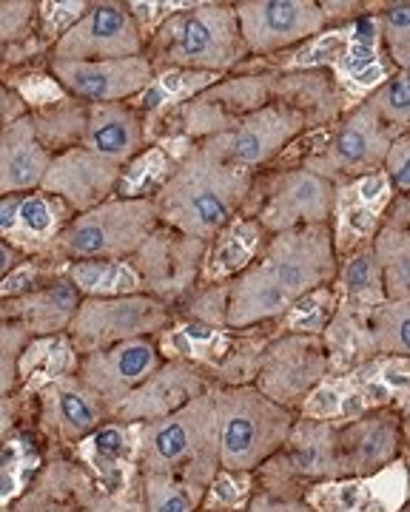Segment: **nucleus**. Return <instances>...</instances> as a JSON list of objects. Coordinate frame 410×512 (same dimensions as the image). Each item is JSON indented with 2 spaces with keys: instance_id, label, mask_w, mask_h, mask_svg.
Wrapping results in <instances>:
<instances>
[{
  "instance_id": "27",
  "label": "nucleus",
  "mask_w": 410,
  "mask_h": 512,
  "mask_svg": "<svg viewBox=\"0 0 410 512\" xmlns=\"http://www.w3.org/2000/svg\"><path fill=\"white\" fill-rule=\"evenodd\" d=\"M334 421L302 419L294 424L291 436L280 453H285L282 467L297 478L311 481H339L334 458Z\"/></svg>"
},
{
  "instance_id": "44",
  "label": "nucleus",
  "mask_w": 410,
  "mask_h": 512,
  "mask_svg": "<svg viewBox=\"0 0 410 512\" xmlns=\"http://www.w3.org/2000/svg\"><path fill=\"white\" fill-rule=\"evenodd\" d=\"M86 512H131L126 510L123 504H117L114 498H97V501H92V507Z\"/></svg>"
},
{
  "instance_id": "16",
  "label": "nucleus",
  "mask_w": 410,
  "mask_h": 512,
  "mask_svg": "<svg viewBox=\"0 0 410 512\" xmlns=\"http://www.w3.org/2000/svg\"><path fill=\"white\" fill-rule=\"evenodd\" d=\"M46 69L63 97H72L86 106L134 103L157 77L146 55L123 57V60H94V63L49 60Z\"/></svg>"
},
{
  "instance_id": "4",
  "label": "nucleus",
  "mask_w": 410,
  "mask_h": 512,
  "mask_svg": "<svg viewBox=\"0 0 410 512\" xmlns=\"http://www.w3.org/2000/svg\"><path fill=\"white\" fill-rule=\"evenodd\" d=\"M137 464L143 476L163 473V476L186 478L203 490L211 487L220 470L214 384L177 413L140 424Z\"/></svg>"
},
{
  "instance_id": "2",
  "label": "nucleus",
  "mask_w": 410,
  "mask_h": 512,
  "mask_svg": "<svg viewBox=\"0 0 410 512\" xmlns=\"http://www.w3.org/2000/svg\"><path fill=\"white\" fill-rule=\"evenodd\" d=\"M146 57L154 72L220 74L248 60L234 3L203 0L177 6L146 35Z\"/></svg>"
},
{
  "instance_id": "34",
  "label": "nucleus",
  "mask_w": 410,
  "mask_h": 512,
  "mask_svg": "<svg viewBox=\"0 0 410 512\" xmlns=\"http://www.w3.org/2000/svg\"><path fill=\"white\" fill-rule=\"evenodd\" d=\"M336 279L342 282L345 293L354 296V299H379V302H385L382 276H379V265H376L371 242L362 245L345 265L339 262V274H336Z\"/></svg>"
},
{
  "instance_id": "46",
  "label": "nucleus",
  "mask_w": 410,
  "mask_h": 512,
  "mask_svg": "<svg viewBox=\"0 0 410 512\" xmlns=\"http://www.w3.org/2000/svg\"><path fill=\"white\" fill-rule=\"evenodd\" d=\"M234 512H245V510H234Z\"/></svg>"
},
{
  "instance_id": "5",
  "label": "nucleus",
  "mask_w": 410,
  "mask_h": 512,
  "mask_svg": "<svg viewBox=\"0 0 410 512\" xmlns=\"http://www.w3.org/2000/svg\"><path fill=\"white\" fill-rule=\"evenodd\" d=\"M157 225L151 194H117L66 222L43 262H129Z\"/></svg>"
},
{
  "instance_id": "45",
  "label": "nucleus",
  "mask_w": 410,
  "mask_h": 512,
  "mask_svg": "<svg viewBox=\"0 0 410 512\" xmlns=\"http://www.w3.org/2000/svg\"><path fill=\"white\" fill-rule=\"evenodd\" d=\"M3 60H6V49L0 46V63H3Z\"/></svg>"
},
{
  "instance_id": "38",
  "label": "nucleus",
  "mask_w": 410,
  "mask_h": 512,
  "mask_svg": "<svg viewBox=\"0 0 410 512\" xmlns=\"http://www.w3.org/2000/svg\"><path fill=\"white\" fill-rule=\"evenodd\" d=\"M385 174L393 183L396 191L410 194V134H402L393 140L391 151H388V160H385Z\"/></svg>"
},
{
  "instance_id": "39",
  "label": "nucleus",
  "mask_w": 410,
  "mask_h": 512,
  "mask_svg": "<svg viewBox=\"0 0 410 512\" xmlns=\"http://www.w3.org/2000/svg\"><path fill=\"white\" fill-rule=\"evenodd\" d=\"M245 512H317L311 504H305L302 498H282V495H271L260 490L248 498Z\"/></svg>"
},
{
  "instance_id": "41",
  "label": "nucleus",
  "mask_w": 410,
  "mask_h": 512,
  "mask_svg": "<svg viewBox=\"0 0 410 512\" xmlns=\"http://www.w3.org/2000/svg\"><path fill=\"white\" fill-rule=\"evenodd\" d=\"M319 9H322V15H325V23L331 26V23H339V20H351L356 18V15H362L368 6L365 3H319Z\"/></svg>"
},
{
  "instance_id": "23",
  "label": "nucleus",
  "mask_w": 410,
  "mask_h": 512,
  "mask_svg": "<svg viewBox=\"0 0 410 512\" xmlns=\"http://www.w3.org/2000/svg\"><path fill=\"white\" fill-rule=\"evenodd\" d=\"M109 421H112L109 407L77 376H60L40 390V424L52 439H89L100 433Z\"/></svg>"
},
{
  "instance_id": "10",
  "label": "nucleus",
  "mask_w": 410,
  "mask_h": 512,
  "mask_svg": "<svg viewBox=\"0 0 410 512\" xmlns=\"http://www.w3.org/2000/svg\"><path fill=\"white\" fill-rule=\"evenodd\" d=\"M274 74H231L177 106V126L188 140H208L234 128L248 114L271 103Z\"/></svg>"
},
{
  "instance_id": "13",
  "label": "nucleus",
  "mask_w": 410,
  "mask_h": 512,
  "mask_svg": "<svg viewBox=\"0 0 410 512\" xmlns=\"http://www.w3.org/2000/svg\"><path fill=\"white\" fill-rule=\"evenodd\" d=\"M234 12L248 57L277 55L328 29L317 0H237Z\"/></svg>"
},
{
  "instance_id": "20",
  "label": "nucleus",
  "mask_w": 410,
  "mask_h": 512,
  "mask_svg": "<svg viewBox=\"0 0 410 512\" xmlns=\"http://www.w3.org/2000/svg\"><path fill=\"white\" fill-rule=\"evenodd\" d=\"M208 387H211V376L205 367L188 359H166L114 410L112 421L146 424V421L163 419L186 407L188 402H194L197 396H203Z\"/></svg>"
},
{
  "instance_id": "18",
  "label": "nucleus",
  "mask_w": 410,
  "mask_h": 512,
  "mask_svg": "<svg viewBox=\"0 0 410 512\" xmlns=\"http://www.w3.org/2000/svg\"><path fill=\"white\" fill-rule=\"evenodd\" d=\"M402 453V419L391 407H373L339 424L334 458L339 478H368L385 470Z\"/></svg>"
},
{
  "instance_id": "43",
  "label": "nucleus",
  "mask_w": 410,
  "mask_h": 512,
  "mask_svg": "<svg viewBox=\"0 0 410 512\" xmlns=\"http://www.w3.org/2000/svg\"><path fill=\"white\" fill-rule=\"evenodd\" d=\"M15 416H18V404L12 402L9 396H6V399H0V439L12 430Z\"/></svg>"
},
{
  "instance_id": "32",
  "label": "nucleus",
  "mask_w": 410,
  "mask_h": 512,
  "mask_svg": "<svg viewBox=\"0 0 410 512\" xmlns=\"http://www.w3.org/2000/svg\"><path fill=\"white\" fill-rule=\"evenodd\" d=\"M368 103L379 114V120L391 128L393 137L410 134V72L396 69L368 94Z\"/></svg>"
},
{
  "instance_id": "35",
  "label": "nucleus",
  "mask_w": 410,
  "mask_h": 512,
  "mask_svg": "<svg viewBox=\"0 0 410 512\" xmlns=\"http://www.w3.org/2000/svg\"><path fill=\"white\" fill-rule=\"evenodd\" d=\"M32 345L26 330L0 313V399L12 396L18 387L23 350Z\"/></svg>"
},
{
  "instance_id": "8",
  "label": "nucleus",
  "mask_w": 410,
  "mask_h": 512,
  "mask_svg": "<svg viewBox=\"0 0 410 512\" xmlns=\"http://www.w3.org/2000/svg\"><path fill=\"white\" fill-rule=\"evenodd\" d=\"M146 55V32L123 0L86 3L83 15L49 46V60L94 63Z\"/></svg>"
},
{
  "instance_id": "22",
  "label": "nucleus",
  "mask_w": 410,
  "mask_h": 512,
  "mask_svg": "<svg viewBox=\"0 0 410 512\" xmlns=\"http://www.w3.org/2000/svg\"><path fill=\"white\" fill-rule=\"evenodd\" d=\"M80 302H83L80 288L63 271H55L46 276L38 288L3 296L0 313L20 325L26 330V336L35 342V339L63 336L72 325Z\"/></svg>"
},
{
  "instance_id": "11",
  "label": "nucleus",
  "mask_w": 410,
  "mask_h": 512,
  "mask_svg": "<svg viewBox=\"0 0 410 512\" xmlns=\"http://www.w3.org/2000/svg\"><path fill=\"white\" fill-rule=\"evenodd\" d=\"M328 373V348L317 333H282L265 345L254 387L288 410H297Z\"/></svg>"
},
{
  "instance_id": "30",
  "label": "nucleus",
  "mask_w": 410,
  "mask_h": 512,
  "mask_svg": "<svg viewBox=\"0 0 410 512\" xmlns=\"http://www.w3.org/2000/svg\"><path fill=\"white\" fill-rule=\"evenodd\" d=\"M368 348L379 356L410 359V299H385L373 308Z\"/></svg>"
},
{
  "instance_id": "17",
  "label": "nucleus",
  "mask_w": 410,
  "mask_h": 512,
  "mask_svg": "<svg viewBox=\"0 0 410 512\" xmlns=\"http://www.w3.org/2000/svg\"><path fill=\"white\" fill-rule=\"evenodd\" d=\"M163 362L166 359H163L157 339H131V342H120L112 348L80 353L75 376L92 393L100 396V402L106 404L114 416V410L126 402Z\"/></svg>"
},
{
  "instance_id": "28",
  "label": "nucleus",
  "mask_w": 410,
  "mask_h": 512,
  "mask_svg": "<svg viewBox=\"0 0 410 512\" xmlns=\"http://www.w3.org/2000/svg\"><path fill=\"white\" fill-rule=\"evenodd\" d=\"M86 103H77L72 97H60L52 106L40 111H29L35 134L43 143V148L55 157L60 151L83 146V134H86Z\"/></svg>"
},
{
  "instance_id": "26",
  "label": "nucleus",
  "mask_w": 410,
  "mask_h": 512,
  "mask_svg": "<svg viewBox=\"0 0 410 512\" xmlns=\"http://www.w3.org/2000/svg\"><path fill=\"white\" fill-rule=\"evenodd\" d=\"M49 163L52 154L38 140L32 114L0 128V197L38 191Z\"/></svg>"
},
{
  "instance_id": "7",
  "label": "nucleus",
  "mask_w": 410,
  "mask_h": 512,
  "mask_svg": "<svg viewBox=\"0 0 410 512\" xmlns=\"http://www.w3.org/2000/svg\"><path fill=\"white\" fill-rule=\"evenodd\" d=\"M171 305L149 293H117V296H83L66 339L80 353L112 348L131 339H157L171 325Z\"/></svg>"
},
{
  "instance_id": "21",
  "label": "nucleus",
  "mask_w": 410,
  "mask_h": 512,
  "mask_svg": "<svg viewBox=\"0 0 410 512\" xmlns=\"http://www.w3.org/2000/svg\"><path fill=\"white\" fill-rule=\"evenodd\" d=\"M75 214L46 191L0 197V239L32 262H43L63 225Z\"/></svg>"
},
{
  "instance_id": "6",
  "label": "nucleus",
  "mask_w": 410,
  "mask_h": 512,
  "mask_svg": "<svg viewBox=\"0 0 410 512\" xmlns=\"http://www.w3.org/2000/svg\"><path fill=\"white\" fill-rule=\"evenodd\" d=\"M254 259L260 262L265 276L280 288L282 296L297 308L305 296L331 285L339 274L334 222L274 234L265 239Z\"/></svg>"
},
{
  "instance_id": "33",
  "label": "nucleus",
  "mask_w": 410,
  "mask_h": 512,
  "mask_svg": "<svg viewBox=\"0 0 410 512\" xmlns=\"http://www.w3.org/2000/svg\"><path fill=\"white\" fill-rule=\"evenodd\" d=\"M376 26L393 66L410 72V0L382 3L376 12Z\"/></svg>"
},
{
  "instance_id": "24",
  "label": "nucleus",
  "mask_w": 410,
  "mask_h": 512,
  "mask_svg": "<svg viewBox=\"0 0 410 512\" xmlns=\"http://www.w3.org/2000/svg\"><path fill=\"white\" fill-rule=\"evenodd\" d=\"M146 143H149L146 120L131 103H103V106H89L86 111L83 148L120 165L123 171L143 154Z\"/></svg>"
},
{
  "instance_id": "37",
  "label": "nucleus",
  "mask_w": 410,
  "mask_h": 512,
  "mask_svg": "<svg viewBox=\"0 0 410 512\" xmlns=\"http://www.w3.org/2000/svg\"><path fill=\"white\" fill-rule=\"evenodd\" d=\"M186 319L225 328V285H217V288H208V291L191 296L186 305Z\"/></svg>"
},
{
  "instance_id": "9",
  "label": "nucleus",
  "mask_w": 410,
  "mask_h": 512,
  "mask_svg": "<svg viewBox=\"0 0 410 512\" xmlns=\"http://www.w3.org/2000/svg\"><path fill=\"white\" fill-rule=\"evenodd\" d=\"M393 140L396 137L391 128L379 120V114L371 109L368 100H362L354 111H348L336 123L331 140L319 154L305 160V168L334 185L339 180L368 177L385 165Z\"/></svg>"
},
{
  "instance_id": "14",
  "label": "nucleus",
  "mask_w": 410,
  "mask_h": 512,
  "mask_svg": "<svg viewBox=\"0 0 410 512\" xmlns=\"http://www.w3.org/2000/svg\"><path fill=\"white\" fill-rule=\"evenodd\" d=\"M302 131L308 128L299 114L280 103H268L265 109L248 114L245 120L223 134L200 140V146L211 151L214 157H220L223 163L257 174L260 168L274 163V157H280Z\"/></svg>"
},
{
  "instance_id": "15",
  "label": "nucleus",
  "mask_w": 410,
  "mask_h": 512,
  "mask_svg": "<svg viewBox=\"0 0 410 512\" xmlns=\"http://www.w3.org/2000/svg\"><path fill=\"white\" fill-rule=\"evenodd\" d=\"M336 185L305 165L277 171L268 183L265 200L257 211V225L268 237L294 231L305 225L334 222L336 211Z\"/></svg>"
},
{
  "instance_id": "3",
  "label": "nucleus",
  "mask_w": 410,
  "mask_h": 512,
  "mask_svg": "<svg viewBox=\"0 0 410 512\" xmlns=\"http://www.w3.org/2000/svg\"><path fill=\"white\" fill-rule=\"evenodd\" d=\"M214 416L220 470L234 476L257 473L265 467L285 447L297 424L294 410L268 399L254 384H214Z\"/></svg>"
},
{
  "instance_id": "36",
  "label": "nucleus",
  "mask_w": 410,
  "mask_h": 512,
  "mask_svg": "<svg viewBox=\"0 0 410 512\" xmlns=\"http://www.w3.org/2000/svg\"><path fill=\"white\" fill-rule=\"evenodd\" d=\"M40 15V3L35 0H9L0 3V46L9 49L32 35V26Z\"/></svg>"
},
{
  "instance_id": "1",
  "label": "nucleus",
  "mask_w": 410,
  "mask_h": 512,
  "mask_svg": "<svg viewBox=\"0 0 410 512\" xmlns=\"http://www.w3.org/2000/svg\"><path fill=\"white\" fill-rule=\"evenodd\" d=\"M254 174L223 163L200 143L188 148L151 194L163 228L200 242H214L251 197Z\"/></svg>"
},
{
  "instance_id": "42",
  "label": "nucleus",
  "mask_w": 410,
  "mask_h": 512,
  "mask_svg": "<svg viewBox=\"0 0 410 512\" xmlns=\"http://www.w3.org/2000/svg\"><path fill=\"white\" fill-rule=\"evenodd\" d=\"M26 262H32V259H26V256L20 254L18 248H12L9 242H3V239H0V285H3L9 276L15 274L18 268H23Z\"/></svg>"
},
{
  "instance_id": "19",
  "label": "nucleus",
  "mask_w": 410,
  "mask_h": 512,
  "mask_svg": "<svg viewBox=\"0 0 410 512\" xmlns=\"http://www.w3.org/2000/svg\"><path fill=\"white\" fill-rule=\"evenodd\" d=\"M120 185H123L120 165L97 157L89 148L77 146L52 157L40 191L57 197L72 214H83L117 197Z\"/></svg>"
},
{
  "instance_id": "25",
  "label": "nucleus",
  "mask_w": 410,
  "mask_h": 512,
  "mask_svg": "<svg viewBox=\"0 0 410 512\" xmlns=\"http://www.w3.org/2000/svg\"><path fill=\"white\" fill-rule=\"evenodd\" d=\"M271 103L302 117L305 128L331 126L342 120L345 100L336 80L325 69H297L271 77Z\"/></svg>"
},
{
  "instance_id": "29",
  "label": "nucleus",
  "mask_w": 410,
  "mask_h": 512,
  "mask_svg": "<svg viewBox=\"0 0 410 512\" xmlns=\"http://www.w3.org/2000/svg\"><path fill=\"white\" fill-rule=\"evenodd\" d=\"M385 299H410V228H382L371 242Z\"/></svg>"
},
{
  "instance_id": "12",
  "label": "nucleus",
  "mask_w": 410,
  "mask_h": 512,
  "mask_svg": "<svg viewBox=\"0 0 410 512\" xmlns=\"http://www.w3.org/2000/svg\"><path fill=\"white\" fill-rule=\"evenodd\" d=\"M208 248V242L183 237L171 228L157 225V231L129 259V268L140 282V291L171 305L188 296L197 285Z\"/></svg>"
},
{
  "instance_id": "40",
  "label": "nucleus",
  "mask_w": 410,
  "mask_h": 512,
  "mask_svg": "<svg viewBox=\"0 0 410 512\" xmlns=\"http://www.w3.org/2000/svg\"><path fill=\"white\" fill-rule=\"evenodd\" d=\"M23 114H29L26 100H23L15 89H9V86L0 80V128L9 126V123H15V120L23 117Z\"/></svg>"
},
{
  "instance_id": "31",
  "label": "nucleus",
  "mask_w": 410,
  "mask_h": 512,
  "mask_svg": "<svg viewBox=\"0 0 410 512\" xmlns=\"http://www.w3.org/2000/svg\"><path fill=\"white\" fill-rule=\"evenodd\" d=\"M203 487L180 476L146 473L143 476V512H197L205 501Z\"/></svg>"
}]
</instances>
